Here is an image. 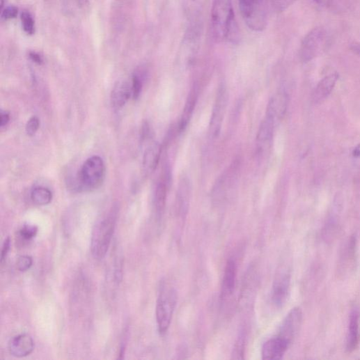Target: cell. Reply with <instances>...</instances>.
<instances>
[{
    "instance_id": "24",
    "label": "cell",
    "mask_w": 360,
    "mask_h": 360,
    "mask_svg": "<svg viewBox=\"0 0 360 360\" xmlns=\"http://www.w3.org/2000/svg\"><path fill=\"white\" fill-rule=\"evenodd\" d=\"M246 343V336L244 331H242L236 341L233 352V358L235 359H244V348Z\"/></svg>"
},
{
    "instance_id": "29",
    "label": "cell",
    "mask_w": 360,
    "mask_h": 360,
    "mask_svg": "<svg viewBox=\"0 0 360 360\" xmlns=\"http://www.w3.org/2000/svg\"><path fill=\"white\" fill-rule=\"evenodd\" d=\"M33 263V258L31 256H22L17 260V268L19 271L24 272L30 269Z\"/></svg>"
},
{
    "instance_id": "10",
    "label": "cell",
    "mask_w": 360,
    "mask_h": 360,
    "mask_svg": "<svg viewBox=\"0 0 360 360\" xmlns=\"http://www.w3.org/2000/svg\"><path fill=\"white\" fill-rule=\"evenodd\" d=\"M290 343L279 336L269 339L262 348V358L264 360H275L283 358Z\"/></svg>"
},
{
    "instance_id": "30",
    "label": "cell",
    "mask_w": 360,
    "mask_h": 360,
    "mask_svg": "<svg viewBox=\"0 0 360 360\" xmlns=\"http://www.w3.org/2000/svg\"><path fill=\"white\" fill-rule=\"evenodd\" d=\"M40 120L36 116L31 117L27 122L26 125V131L29 136H33L36 134L40 127Z\"/></svg>"
},
{
    "instance_id": "14",
    "label": "cell",
    "mask_w": 360,
    "mask_h": 360,
    "mask_svg": "<svg viewBox=\"0 0 360 360\" xmlns=\"http://www.w3.org/2000/svg\"><path fill=\"white\" fill-rule=\"evenodd\" d=\"M338 79V75L335 73L324 77L320 81L313 95V100L315 103H320L330 95Z\"/></svg>"
},
{
    "instance_id": "19",
    "label": "cell",
    "mask_w": 360,
    "mask_h": 360,
    "mask_svg": "<svg viewBox=\"0 0 360 360\" xmlns=\"http://www.w3.org/2000/svg\"><path fill=\"white\" fill-rule=\"evenodd\" d=\"M198 97V87L195 86L190 91L188 98L187 100L184 111L182 114L181 122L180 124V129L184 130L188 125L191 117L193 114L196 104Z\"/></svg>"
},
{
    "instance_id": "20",
    "label": "cell",
    "mask_w": 360,
    "mask_h": 360,
    "mask_svg": "<svg viewBox=\"0 0 360 360\" xmlns=\"http://www.w3.org/2000/svg\"><path fill=\"white\" fill-rule=\"evenodd\" d=\"M167 180L163 179L159 182L155 190V205L157 214L159 218H161L166 207L168 186Z\"/></svg>"
},
{
    "instance_id": "3",
    "label": "cell",
    "mask_w": 360,
    "mask_h": 360,
    "mask_svg": "<svg viewBox=\"0 0 360 360\" xmlns=\"http://www.w3.org/2000/svg\"><path fill=\"white\" fill-rule=\"evenodd\" d=\"M176 304L177 293L174 287L168 282H162L156 308L157 327L162 336L169 329Z\"/></svg>"
},
{
    "instance_id": "7",
    "label": "cell",
    "mask_w": 360,
    "mask_h": 360,
    "mask_svg": "<svg viewBox=\"0 0 360 360\" xmlns=\"http://www.w3.org/2000/svg\"><path fill=\"white\" fill-rule=\"evenodd\" d=\"M228 100L229 93L227 87L222 84L219 88L217 96H216L209 125L210 134L213 137L218 136L220 134Z\"/></svg>"
},
{
    "instance_id": "9",
    "label": "cell",
    "mask_w": 360,
    "mask_h": 360,
    "mask_svg": "<svg viewBox=\"0 0 360 360\" xmlns=\"http://www.w3.org/2000/svg\"><path fill=\"white\" fill-rule=\"evenodd\" d=\"M302 322L301 309L299 308L292 309L283 321L278 336L292 343L300 329Z\"/></svg>"
},
{
    "instance_id": "13",
    "label": "cell",
    "mask_w": 360,
    "mask_h": 360,
    "mask_svg": "<svg viewBox=\"0 0 360 360\" xmlns=\"http://www.w3.org/2000/svg\"><path fill=\"white\" fill-rule=\"evenodd\" d=\"M359 308L354 307L350 315V323L347 338L346 350L348 352L354 351L359 343Z\"/></svg>"
},
{
    "instance_id": "5",
    "label": "cell",
    "mask_w": 360,
    "mask_h": 360,
    "mask_svg": "<svg viewBox=\"0 0 360 360\" xmlns=\"http://www.w3.org/2000/svg\"><path fill=\"white\" fill-rule=\"evenodd\" d=\"M242 16L247 26L254 31H262L267 24L263 0H239Z\"/></svg>"
},
{
    "instance_id": "15",
    "label": "cell",
    "mask_w": 360,
    "mask_h": 360,
    "mask_svg": "<svg viewBox=\"0 0 360 360\" xmlns=\"http://www.w3.org/2000/svg\"><path fill=\"white\" fill-rule=\"evenodd\" d=\"M132 96L131 86L125 81L118 82L111 93V104L114 109L123 108Z\"/></svg>"
},
{
    "instance_id": "25",
    "label": "cell",
    "mask_w": 360,
    "mask_h": 360,
    "mask_svg": "<svg viewBox=\"0 0 360 360\" xmlns=\"http://www.w3.org/2000/svg\"><path fill=\"white\" fill-rule=\"evenodd\" d=\"M297 0H269L270 6L276 13H282L293 6Z\"/></svg>"
},
{
    "instance_id": "38",
    "label": "cell",
    "mask_w": 360,
    "mask_h": 360,
    "mask_svg": "<svg viewBox=\"0 0 360 360\" xmlns=\"http://www.w3.org/2000/svg\"><path fill=\"white\" fill-rule=\"evenodd\" d=\"M184 1L187 8L189 9L191 5L195 3L196 2V0H184Z\"/></svg>"
},
{
    "instance_id": "33",
    "label": "cell",
    "mask_w": 360,
    "mask_h": 360,
    "mask_svg": "<svg viewBox=\"0 0 360 360\" xmlns=\"http://www.w3.org/2000/svg\"><path fill=\"white\" fill-rule=\"evenodd\" d=\"M352 156L354 164L360 169V143L354 149Z\"/></svg>"
},
{
    "instance_id": "12",
    "label": "cell",
    "mask_w": 360,
    "mask_h": 360,
    "mask_svg": "<svg viewBox=\"0 0 360 360\" xmlns=\"http://www.w3.org/2000/svg\"><path fill=\"white\" fill-rule=\"evenodd\" d=\"M237 275V265L233 258H230L225 268L222 285L221 299L230 298L234 293Z\"/></svg>"
},
{
    "instance_id": "11",
    "label": "cell",
    "mask_w": 360,
    "mask_h": 360,
    "mask_svg": "<svg viewBox=\"0 0 360 360\" xmlns=\"http://www.w3.org/2000/svg\"><path fill=\"white\" fill-rule=\"evenodd\" d=\"M34 341L27 334L15 336L10 340L8 345L10 354L16 357H24L31 354L34 350Z\"/></svg>"
},
{
    "instance_id": "35",
    "label": "cell",
    "mask_w": 360,
    "mask_h": 360,
    "mask_svg": "<svg viewBox=\"0 0 360 360\" xmlns=\"http://www.w3.org/2000/svg\"><path fill=\"white\" fill-rule=\"evenodd\" d=\"M350 49L354 54H356L357 56L360 57V42H352L350 46Z\"/></svg>"
},
{
    "instance_id": "27",
    "label": "cell",
    "mask_w": 360,
    "mask_h": 360,
    "mask_svg": "<svg viewBox=\"0 0 360 360\" xmlns=\"http://www.w3.org/2000/svg\"><path fill=\"white\" fill-rule=\"evenodd\" d=\"M38 232V227L33 225H25L20 230V236L25 240H31L36 237Z\"/></svg>"
},
{
    "instance_id": "1",
    "label": "cell",
    "mask_w": 360,
    "mask_h": 360,
    "mask_svg": "<svg viewBox=\"0 0 360 360\" xmlns=\"http://www.w3.org/2000/svg\"><path fill=\"white\" fill-rule=\"evenodd\" d=\"M211 31L219 42L238 40L239 28L235 19L233 0H213L210 15Z\"/></svg>"
},
{
    "instance_id": "22",
    "label": "cell",
    "mask_w": 360,
    "mask_h": 360,
    "mask_svg": "<svg viewBox=\"0 0 360 360\" xmlns=\"http://www.w3.org/2000/svg\"><path fill=\"white\" fill-rule=\"evenodd\" d=\"M52 191L44 187L34 188L31 194L33 202L38 205H46L51 203L52 200Z\"/></svg>"
},
{
    "instance_id": "17",
    "label": "cell",
    "mask_w": 360,
    "mask_h": 360,
    "mask_svg": "<svg viewBox=\"0 0 360 360\" xmlns=\"http://www.w3.org/2000/svg\"><path fill=\"white\" fill-rule=\"evenodd\" d=\"M162 155V147L157 142H154L143 155V166L146 171L152 173L157 168Z\"/></svg>"
},
{
    "instance_id": "23",
    "label": "cell",
    "mask_w": 360,
    "mask_h": 360,
    "mask_svg": "<svg viewBox=\"0 0 360 360\" xmlns=\"http://www.w3.org/2000/svg\"><path fill=\"white\" fill-rule=\"evenodd\" d=\"M354 0H326V6L336 13L347 10L354 3Z\"/></svg>"
},
{
    "instance_id": "6",
    "label": "cell",
    "mask_w": 360,
    "mask_h": 360,
    "mask_svg": "<svg viewBox=\"0 0 360 360\" xmlns=\"http://www.w3.org/2000/svg\"><path fill=\"white\" fill-rule=\"evenodd\" d=\"M329 40L327 31L322 27L311 30L304 38L300 48V57L303 62L308 63L326 48Z\"/></svg>"
},
{
    "instance_id": "31",
    "label": "cell",
    "mask_w": 360,
    "mask_h": 360,
    "mask_svg": "<svg viewBox=\"0 0 360 360\" xmlns=\"http://www.w3.org/2000/svg\"><path fill=\"white\" fill-rule=\"evenodd\" d=\"M18 15V9L11 6L5 9L2 13V17L6 20L15 19Z\"/></svg>"
},
{
    "instance_id": "37",
    "label": "cell",
    "mask_w": 360,
    "mask_h": 360,
    "mask_svg": "<svg viewBox=\"0 0 360 360\" xmlns=\"http://www.w3.org/2000/svg\"><path fill=\"white\" fill-rule=\"evenodd\" d=\"M315 6L319 8H322L326 6V0H312Z\"/></svg>"
},
{
    "instance_id": "36",
    "label": "cell",
    "mask_w": 360,
    "mask_h": 360,
    "mask_svg": "<svg viewBox=\"0 0 360 360\" xmlns=\"http://www.w3.org/2000/svg\"><path fill=\"white\" fill-rule=\"evenodd\" d=\"M30 57L34 62H36L38 64H41L42 63V57L40 55L37 54L36 53H34V52L30 53Z\"/></svg>"
},
{
    "instance_id": "4",
    "label": "cell",
    "mask_w": 360,
    "mask_h": 360,
    "mask_svg": "<svg viewBox=\"0 0 360 360\" xmlns=\"http://www.w3.org/2000/svg\"><path fill=\"white\" fill-rule=\"evenodd\" d=\"M106 166L103 159L94 156L84 164L81 167L79 180L81 187L85 191H93L100 188L105 179Z\"/></svg>"
},
{
    "instance_id": "21",
    "label": "cell",
    "mask_w": 360,
    "mask_h": 360,
    "mask_svg": "<svg viewBox=\"0 0 360 360\" xmlns=\"http://www.w3.org/2000/svg\"><path fill=\"white\" fill-rule=\"evenodd\" d=\"M191 182L187 178H182L179 184L178 201L182 211L185 212L188 206L191 194Z\"/></svg>"
},
{
    "instance_id": "8",
    "label": "cell",
    "mask_w": 360,
    "mask_h": 360,
    "mask_svg": "<svg viewBox=\"0 0 360 360\" xmlns=\"http://www.w3.org/2000/svg\"><path fill=\"white\" fill-rule=\"evenodd\" d=\"M291 283V275L286 270L280 271L274 280L271 300L272 304L278 307H282L289 297Z\"/></svg>"
},
{
    "instance_id": "28",
    "label": "cell",
    "mask_w": 360,
    "mask_h": 360,
    "mask_svg": "<svg viewBox=\"0 0 360 360\" xmlns=\"http://www.w3.org/2000/svg\"><path fill=\"white\" fill-rule=\"evenodd\" d=\"M131 89L132 98L134 100H137L139 97L142 90V81L137 75H134L132 77Z\"/></svg>"
},
{
    "instance_id": "2",
    "label": "cell",
    "mask_w": 360,
    "mask_h": 360,
    "mask_svg": "<svg viewBox=\"0 0 360 360\" xmlns=\"http://www.w3.org/2000/svg\"><path fill=\"white\" fill-rule=\"evenodd\" d=\"M117 223V210H111L95 224L91 237V253L94 258H105L111 244Z\"/></svg>"
},
{
    "instance_id": "32",
    "label": "cell",
    "mask_w": 360,
    "mask_h": 360,
    "mask_svg": "<svg viewBox=\"0 0 360 360\" xmlns=\"http://www.w3.org/2000/svg\"><path fill=\"white\" fill-rule=\"evenodd\" d=\"M10 249H11V239H10V237H8L7 239H6V240L3 244V248H2V251H1V263H3L6 260Z\"/></svg>"
},
{
    "instance_id": "26",
    "label": "cell",
    "mask_w": 360,
    "mask_h": 360,
    "mask_svg": "<svg viewBox=\"0 0 360 360\" xmlns=\"http://www.w3.org/2000/svg\"><path fill=\"white\" fill-rule=\"evenodd\" d=\"M22 23L24 31L29 35H33L35 33V22L32 15L26 11L22 14Z\"/></svg>"
},
{
    "instance_id": "39",
    "label": "cell",
    "mask_w": 360,
    "mask_h": 360,
    "mask_svg": "<svg viewBox=\"0 0 360 360\" xmlns=\"http://www.w3.org/2000/svg\"><path fill=\"white\" fill-rule=\"evenodd\" d=\"M77 1L80 5L85 6L88 3L89 0H77Z\"/></svg>"
},
{
    "instance_id": "16",
    "label": "cell",
    "mask_w": 360,
    "mask_h": 360,
    "mask_svg": "<svg viewBox=\"0 0 360 360\" xmlns=\"http://www.w3.org/2000/svg\"><path fill=\"white\" fill-rule=\"evenodd\" d=\"M287 104V95L283 93H277L269 101L266 114L272 116L276 120H279L285 114Z\"/></svg>"
},
{
    "instance_id": "34",
    "label": "cell",
    "mask_w": 360,
    "mask_h": 360,
    "mask_svg": "<svg viewBox=\"0 0 360 360\" xmlns=\"http://www.w3.org/2000/svg\"><path fill=\"white\" fill-rule=\"evenodd\" d=\"M10 120V115L6 111H1L0 114V125L4 127L8 124Z\"/></svg>"
},
{
    "instance_id": "18",
    "label": "cell",
    "mask_w": 360,
    "mask_h": 360,
    "mask_svg": "<svg viewBox=\"0 0 360 360\" xmlns=\"http://www.w3.org/2000/svg\"><path fill=\"white\" fill-rule=\"evenodd\" d=\"M276 119L270 116L265 115V119L263 120L257 134V141L260 145L269 141L273 136Z\"/></svg>"
}]
</instances>
